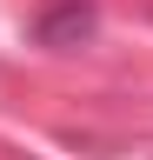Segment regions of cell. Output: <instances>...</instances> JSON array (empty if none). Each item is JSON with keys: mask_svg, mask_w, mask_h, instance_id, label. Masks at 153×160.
Returning a JSON list of instances; mask_svg holds the SVG:
<instances>
[{"mask_svg": "<svg viewBox=\"0 0 153 160\" xmlns=\"http://www.w3.org/2000/svg\"><path fill=\"white\" fill-rule=\"evenodd\" d=\"M93 27H100V7L93 0H47L40 13H33V40L53 53H67V47H87Z\"/></svg>", "mask_w": 153, "mask_h": 160, "instance_id": "1", "label": "cell"}]
</instances>
